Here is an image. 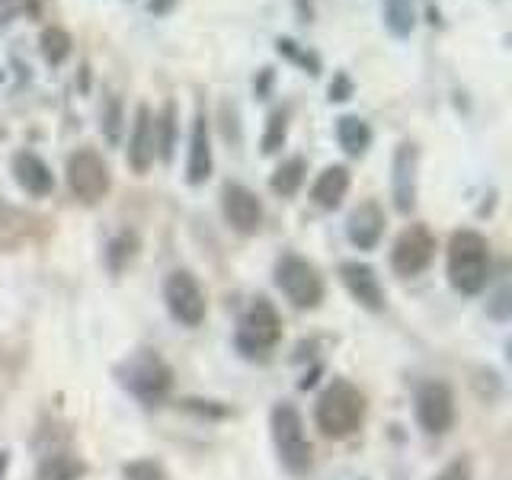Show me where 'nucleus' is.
Wrapping results in <instances>:
<instances>
[{
	"label": "nucleus",
	"mask_w": 512,
	"mask_h": 480,
	"mask_svg": "<svg viewBox=\"0 0 512 480\" xmlns=\"http://www.w3.org/2000/svg\"><path fill=\"white\" fill-rule=\"evenodd\" d=\"M173 4H176V0H151L148 10H151L154 16H167V13L173 10Z\"/></svg>",
	"instance_id": "nucleus-33"
},
{
	"label": "nucleus",
	"mask_w": 512,
	"mask_h": 480,
	"mask_svg": "<svg viewBox=\"0 0 512 480\" xmlns=\"http://www.w3.org/2000/svg\"><path fill=\"white\" fill-rule=\"evenodd\" d=\"M282 336V317L266 298H256L250 304V311L240 320V333H237V346L244 352H263L272 349Z\"/></svg>",
	"instance_id": "nucleus-6"
},
{
	"label": "nucleus",
	"mask_w": 512,
	"mask_h": 480,
	"mask_svg": "<svg viewBox=\"0 0 512 480\" xmlns=\"http://www.w3.org/2000/svg\"><path fill=\"white\" fill-rule=\"evenodd\" d=\"M39 48H42V58L52 64V68H58V64L68 61L71 48H74V39L68 29L61 26H45L42 36H39Z\"/></svg>",
	"instance_id": "nucleus-22"
},
{
	"label": "nucleus",
	"mask_w": 512,
	"mask_h": 480,
	"mask_svg": "<svg viewBox=\"0 0 512 480\" xmlns=\"http://www.w3.org/2000/svg\"><path fill=\"white\" fill-rule=\"evenodd\" d=\"M0 84H4V71H0Z\"/></svg>",
	"instance_id": "nucleus-35"
},
{
	"label": "nucleus",
	"mask_w": 512,
	"mask_h": 480,
	"mask_svg": "<svg viewBox=\"0 0 512 480\" xmlns=\"http://www.w3.org/2000/svg\"><path fill=\"white\" fill-rule=\"evenodd\" d=\"M84 474V464L71 455H52L48 461H42L39 477L36 480H77Z\"/></svg>",
	"instance_id": "nucleus-25"
},
{
	"label": "nucleus",
	"mask_w": 512,
	"mask_h": 480,
	"mask_svg": "<svg viewBox=\"0 0 512 480\" xmlns=\"http://www.w3.org/2000/svg\"><path fill=\"white\" fill-rule=\"evenodd\" d=\"M349 96H352V80L346 74H336L333 84H330V100L343 103V100H349Z\"/></svg>",
	"instance_id": "nucleus-32"
},
{
	"label": "nucleus",
	"mask_w": 512,
	"mask_h": 480,
	"mask_svg": "<svg viewBox=\"0 0 512 480\" xmlns=\"http://www.w3.org/2000/svg\"><path fill=\"white\" fill-rule=\"evenodd\" d=\"M269 80H272V68H263V77H260V87H256V93H266V87H269Z\"/></svg>",
	"instance_id": "nucleus-34"
},
{
	"label": "nucleus",
	"mask_w": 512,
	"mask_h": 480,
	"mask_svg": "<svg viewBox=\"0 0 512 480\" xmlns=\"http://www.w3.org/2000/svg\"><path fill=\"white\" fill-rule=\"evenodd\" d=\"M29 218L0 196V250H13L26 240Z\"/></svg>",
	"instance_id": "nucleus-20"
},
{
	"label": "nucleus",
	"mask_w": 512,
	"mask_h": 480,
	"mask_svg": "<svg viewBox=\"0 0 512 480\" xmlns=\"http://www.w3.org/2000/svg\"><path fill=\"white\" fill-rule=\"evenodd\" d=\"M164 298H167L170 314L180 320L183 327H199L205 320V292L192 272L176 269L164 285Z\"/></svg>",
	"instance_id": "nucleus-7"
},
{
	"label": "nucleus",
	"mask_w": 512,
	"mask_h": 480,
	"mask_svg": "<svg viewBox=\"0 0 512 480\" xmlns=\"http://www.w3.org/2000/svg\"><path fill=\"white\" fill-rule=\"evenodd\" d=\"M157 157V138H154V112L148 106H138L132 141H128V164L135 173H148Z\"/></svg>",
	"instance_id": "nucleus-13"
},
{
	"label": "nucleus",
	"mask_w": 512,
	"mask_h": 480,
	"mask_svg": "<svg viewBox=\"0 0 512 480\" xmlns=\"http://www.w3.org/2000/svg\"><path fill=\"white\" fill-rule=\"evenodd\" d=\"M276 282L295 308H317L324 298V279L301 256H282V263L276 266Z\"/></svg>",
	"instance_id": "nucleus-4"
},
{
	"label": "nucleus",
	"mask_w": 512,
	"mask_h": 480,
	"mask_svg": "<svg viewBox=\"0 0 512 480\" xmlns=\"http://www.w3.org/2000/svg\"><path fill=\"white\" fill-rule=\"evenodd\" d=\"M13 176H16V183H20L29 196H36V199L52 196V189H55L52 167H48L45 160L39 154H32V151H20L13 157Z\"/></svg>",
	"instance_id": "nucleus-15"
},
{
	"label": "nucleus",
	"mask_w": 512,
	"mask_h": 480,
	"mask_svg": "<svg viewBox=\"0 0 512 480\" xmlns=\"http://www.w3.org/2000/svg\"><path fill=\"white\" fill-rule=\"evenodd\" d=\"M436 480H471V464L464 458H458L452 464H445V468L436 474Z\"/></svg>",
	"instance_id": "nucleus-31"
},
{
	"label": "nucleus",
	"mask_w": 512,
	"mask_h": 480,
	"mask_svg": "<svg viewBox=\"0 0 512 480\" xmlns=\"http://www.w3.org/2000/svg\"><path fill=\"white\" fill-rule=\"evenodd\" d=\"M272 439H276L279 458L292 474L311 468V442L304 436V420L292 404H279L272 410Z\"/></svg>",
	"instance_id": "nucleus-3"
},
{
	"label": "nucleus",
	"mask_w": 512,
	"mask_h": 480,
	"mask_svg": "<svg viewBox=\"0 0 512 480\" xmlns=\"http://www.w3.org/2000/svg\"><path fill=\"white\" fill-rule=\"evenodd\" d=\"M416 420L429 432V436H442L455 423V397L448 391V384L429 381L416 394Z\"/></svg>",
	"instance_id": "nucleus-9"
},
{
	"label": "nucleus",
	"mask_w": 512,
	"mask_h": 480,
	"mask_svg": "<svg viewBox=\"0 0 512 480\" xmlns=\"http://www.w3.org/2000/svg\"><path fill=\"white\" fill-rule=\"evenodd\" d=\"M336 141H340V148L346 154L359 157L368 151V144H372V128L359 116H343V119H336Z\"/></svg>",
	"instance_id": "nucleus-19"
},
{
	"label": "nucleus",
	"mask_w": 512,
	"mask_h": 480,
	"mask_svg": "<svg viewBox=\"0 0 512 480\" xmlns=\"http://www.w3.org/2000/svg\"><path fill=\"white\" fill-rule=\"evenodd\" d=\"M448 279L464 295L484 292L490 279V244L477 231H458L448 244Z\"/></svg>",
	"instance_id": "nucleus-1"
},
{
	"label": "nucleus",
	"mask_w": 512,
	"mask_h": 480,
	"mask_svg": "<svg viewBox=\"0 0 512 480\" xmlns=\"http://www.w3.org/2000/svg\"><path fill=\"white\" fill-rule=\"evenodd\" d=\"M212 176V138H208V119L205 112H196L189 138V160H186V180L192 186H202Z\"/></svg>",
	"instance_id": "nucleus-16"
},
{
	"label": "nucleus",
	"mask_w": 512,
	"mask_h": 480,
	"mask_svg": "<svg viewBox=\"0 0 512 480\" xmlns=\"http://www.w3.org/2000/svg\"><path fill=\"white\" fill-rule=\"evenodd\" d=\"M224 218L240 234H256L263 224V202L253 189L228 183L224 186Z\"/></svg>",
	"instance_id": "nucleus-10"
},
{
	"label": "nucleus",
	"mask_w": 512,
	"mask_h": 480,
	"mask_svg": "<svg viewBox=\"0 0 512 480\" xmlns=\"http://www.w3.org/2000/svg\"><path fill=\"white\" fill-rule=\"evenodd\" d=\"M288 138V109H276L266 122V135H263V154H276Z\"/></svg>",
	"instance_id": "nucleus-27"
},
{
	"label": "nucleus",
	"mask_w": 512,
	"mask_h": 480,
	"mask_svg": "<svg viewBox=\"0 0 512 480\" xmlns=\"http://www.w3.org/2000/svg\"><path fill=\"white\" fill-rule=\"evenodd\" d=\"M135 250H138V237H135V234L122 231L119 237H112V240H109V250H106L109 269H112V272H122L128 263H132Z\"/></svg>",
	"instance_id": "nucleus-26"
},
{
	"label": "nucleus",
	"mask_w": 512,
	"mask_h": 480,
	"mask_svg": "<svg viewBox=\"0 0 512 480\" xmlns=\"http://www.w3.org/2000/svg\"><path fill=\"white\" fill-rule=\"evenodd\" d=\"M279 55H285V58H292V61L304 64V68H308L311 74H320V61H317V55L301 52V48H298L292 39H279Z\"/></svg>",
	"instance_id": "nucleus-29"
},
{
	"label": "nucleus",
	"mask_w": 512,
	"mask_h": 480,
	"mask_svg": "<svg viewBox=\"0 0 512 480\" xmlns=\"http://www.w3.org/2000/svg\"><path fill=\"white\" fill-rule=\"evenodd\" d=\"M365 420V397L356 384L333 381L317 400V426L330 439L352 436Z\"/></svg>",
	"instance_id": "nucleus-2"
},
{
	"label": "nucleus",
	"mask_w": 512,
	"mask_h": 480,
	"mask_svg": "<svg viewBox=\"0 0 512 480\" xmlns=\"http://www.w3.org/2000/svg\"><path fill=\"white\" fill-rule=\"evenodd\" d=\"M384 26L391 29L394 39H407L416 26L413 0H384Z\"/></svg>",
	"instance_id": "nucleus-23"
},
{
	"label": "nucleus",
	"mask_w": 512,
	"mask_h": 480,
	"mask_svg": "<svg viewBox=\"0 0 512 480\" xmlns=\"http://www.w3.org/2000/svg\"><path fill=\"white\" fill-rule=\"evenodd\" d=\"M340 276H343V282L349 288V295L356 298L362 308H368V311H381L384 308V288H381V282H378L372 266H365V263H343Z\"/></svg>",
	"instance_id": "nucleus-14"
},
{
	"label": "nucleus",
	"mask_w": 512,
	"mask_h": 480,
	"mask_svg": "<svg viewBox=\"0 0 512 480\" xmlns=\"http://www.w3.org/2000/svg\"><path fill=\"white\" fill-rule=\"evenodd\" d=\"M346 192H349V170L340 167V164H333V167H327L324 173L317 176V183L311 189V199L320 208H336L346 199Z\"/></svg>",
	"instance_id": "nucleus-18"
},
{
	"label": "nucleus",
	"mask_w": 512,
	"mask_h": 480,
	"mask_svg": "<svg viewBox=\"0 0 512 480\" xmlns=\"http://www.w3.org/2000/svg\"><path fill=\"white\" fill-rule=\"evenodd\" d=\"M103 132H106L109 144H119V135H122V103H119V96H109L106 112H103Z\"/></svg>",
	"instance_id": "nucleus-28"
},
{
	"label": "nucleus",
	"mask_w": 512,
	"mask_h": 480,
	"mask_svg": "<svg viewBox=\"0 0 512 480\" xmlns=\"http://www.w3.org/2000/svg\"><path fill=\"white\" fill-rule=\"evenodd\" d=\"M304 173H308V164H304V157H288V160H282V164H279V170L272 173L269 186H272V192H276V196L288 199V196H295V192L301 189Z\"/></svg>",
	"instance_id": "nucleus-21"
},
{
	"label": "nucleus",
	"mask_w": 512,
	"mask_h": 480,
	"mask_svg": "<svg viewBox=\"0 0 512 480\" xmlns=\"http://www.w3.org/2000/svg\"><path fill=\"white\" fill-rule=\"evenodd\" d=\"M349 240L356 244L359 250H375L378 240L384 234V212L378 202H362L356 212L349 215Z\"/></svg>",
	"instance_id": "nucleus-17"
},
{
	"label": "nucleus",
	"mask_w": 512,
	"mask_h": 480,
	"mask_svg": "<svg viewBox=\"0 0 512 480\" xmlns=\"http://www.w3.org/2000/svg\"><path fill=\"white\" fill-rule=\"evenodd\" d=\"M154 138H157V154L164 164H170L173 157V141H176V103L170 100L164 109H160V116L154 119Z\"/></svg>",
	"instance_id": "nucleus-24"
},
{
	"label": "nucleus",
	"mask_w": 512,
	"mask_h": 480,
	"mask_svg": "<svg viewBox=\"0 0 512 480\" xmlns=\"http://www.w3.org/2000/svg\"><path fill=\"white\" fill-rule=\"evenodd\" d=\"M68 186L80 202H87V205L100 202L112 186L106 160L90 148H80L77 154H71L68 157Z\"/></svg>",
	"instance_id": "nucleus-5"
},
{
	"label": "nucleus",
	"mask_w": 512,
	"mask_h": 480,
	"mask_svg": "<svg viewBox=\"0 0 512 480\" xmlns=\"http://www.w3.org/2000/svg\"><path fill=\"white\" fill-rule=\"evenodd\" d=\"M416 164H420V151H416V144H410V141L397 144L391 189H394L397 212H404V215H410L413 205H416Z\"/></svg>",
	"instance_id": "nucleus-11"
},
{
	"label": "nucleus",
	"mask_w": 512,
	"mask_h": 480,
	"mask_svg": "<svg viewBox=\"0 0 512 480\" xmlns=\"http://www.w3.org/2000/svg\"><path fill=\"white\" fill-rule=\"evenodd\" d=\"M125 384L132 388L138 397L144 400H157L160 394H164L170 388V368L160 362L157 356H141L135 359L132 365H128V378Z\"/></svg>",
	"instance_id": "nucleus-12"
},
{
	"label": "nucleus",
	"mask_w": 512,
	"mask_h": 480,
	"mask_svg": "<svg viewBox=\"0 0 512 480\" xmlns=\"http://www.w3.org/2000/svg\"><path fill=\"white\" fill-rule=\"evenodd\" d=\"M432 256H436V237H432V231L426 224H410L391 250V266L400 276H420L432 263Z\"/></svg>",
	"instance_id": "nucleus-8"
},
{
	"label": "nucleus",
	"mask_w": 512,
	"mask_h": 480,
	"mask_svg": "<svg viewBox=\"0 0 512 480\" xmlns=\"http://www.w3.org/2000/svg\"><path fill=\"white\" fill-rule=\"evenodd\" d=\"M125 480H164V474H160L157 464L138 461V464H132V468H125Z\"/></svg>",
	"instance_id": "nucleus-30"
}]
</instances>
